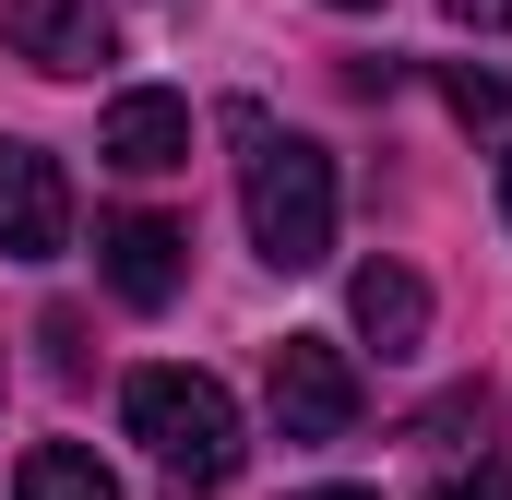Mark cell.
<instances>
[{"instance_id":"obj_6","label":"cell","mask_w":512,"mask_h":500,"mask_svg":"<svg viewBox=\"0 0 512 500\" xmlns=\"http://www.w3.org/2000/svg\"><path fill=\"white\" fill-rule=\"evenodd\" d=\"M0 36H12V60H36L48 84H84V72L108 60V12H96V0H12Z\"/></svg>"},{"instance_id":"obj_2","label":"cell","mask_w":512,"mask_h":500,"mask_svg":"<svg viewBox=\"0 0 512 500\" xmlns=\"http://www.w3.org/2000/svg\"><path fill=\"white\" fill-rule=\"evenodd\" d=\"M120 429L167 465V489H227L239 477V393L215 370H131Z\"/></svg>"},{"instance_id":"obj_14","label":"cell","mask_w":512,"mask_h":500,"mask_svg":"<svg viewBox=\"0 0 512 500\" xmlns=\"http://www.w3.org/2000/svg\"><path fill=\"white\" fill-rule=\"evenodd\" d=\"M334 12H382V0H334Z\"/></svg>"},{"instance_id":"obj_7","label":"cell","mask_w":512,"mask_h":500,"mask_svg":"<svg viewBox=\"0 0 512 500\" xmlns=\"http://www.w3.org/2000/svg\"><path fill=\"white\" fill-rule=\"evenodd\" d=\"M96 155L131 167V179H167V167H191V108L167 84H131L120 108H108V131H96Z\"/></svg>"},{"instance_id":"obj_1","label":"cell","mask_w":512,"mask_h":500,"mask_svg":"<svg viewBox=\"0 0 512 500\" xmlns=\"http://www.w3.org/2000/svg\"><path fill=\"white\" fill-rule=\"evenodd\" d=\"M227 131H239V215H251V250L274 274L334 262V155L298 143V131H274L262 108H227Z\"/></svg>"},{"instance_id":"obj_10","label":"cell","mask_w":512,"mask_h":500,"mask_svg":"<svg viewBox=\"0 0 512 500\" xmlns=\"http://www.w3.org/2000/svg\"><path fill=\"white\" fill-rule=\"evenodd\" d=\"M429 500H512V465H501V453H477V465L429 477Z\"/></svg>"},{"instance_id":"obj_4","label":"cell","mask_w":512,"mask_h":500,"mask_svg":"<svg viewBox=\"0 0 512 500\" xmlns=\"http://www.w3.org/2000/svg\"><path fill=\"white\" fill-rule=\"evenodd\" d=\"M0 250L12 262H60L72 250V179L48 143H12L0 131Z\"/></svg>"},{"instance_id":"obj_5","label":"cell","mask_w":512,"mask_h":500,"mask_svg":"<svg viewBox=\"0 0 512 500\" xmlns=\"http://www.w3.org/2000/svg\"><path fill=\"white\" fill-rule=\"evenodd\" d=\"M96 274H108L120 310H167L179 274H191V239H179L167 215H108V227H96Z\"/></svg>"},{"instance_id":"obj_3","label":"cell","mask_w":512,"mask_h":500,"mask_svg":"<svg viewBox=\"0 0 512 500\" xmlns=\"http://www.w3.org/2000/svg\"><path fill=\"white\" fill-rule=\"evenodd\" d=\"M358 405H370V393H358V358H346L334 334H286V346H274V429H286V441H346Z\"/></svg>"},{"instance_id":"obj_15","label":"cell","mask_w":512,"mask_h":500,"mask_svg":"<svg viewBox=\"0 0 512 500\" xmlns=\"http://www.w3.org/2000/svg\"><path fill=\"white\" fill-rule=\"evenodd\" d=\"M501 215H512V167H501Z\"/></svg>"},{"instance_id":"obj_8","label":"cell","mask_w":512,"mask_h":500,"mask_svg":"<svg viewBox=\"0 0 512 500\" xmlns=\"http://www.w3.org/2000/svg\"><path fill=\"white\" fill-rule=\"evenodd\" d=\"M346 322H358L382 358H417V346H429V286H417L405 262H358V274H346Z\"/></svg>"},{"instance_id":"obj_11","label":"cell","mask_w":512,"mask_h":500,"mask_svg":"<svg viewBox=\"0 0 512 500\" xmlns=\"http://www.w3.org/2000/svg\"><path fill=\"white\" fill-rule=\"evenodd\" d=\"M453 120H489V131H501L512 120V84H501V72H453Z\"/></svg>"},{"instance_id":"obj_9","label":"cell","mask_w":512,"mask_h":500,"mask_svg":"<svg viewBox=\"0 0 512 500\" xmlns=\"http://www.w3.org/2000/svg\"><path fill=\"white\" fill-rule=\"evenodd\" d=\"M12 500H120V477H108L84 441H36L24 477H12Z\"/></svg>"},{"instance_id":"obj_12","label":"cell","mask_w":512,"mask_h":500,"mask_svg":"<svg viewBox=\"0 0 512 500\" xmlns=\"http://www.w3.org/2000/svg\"><path fill=\"white\" fill-rule=\"evenodd\" d=\"M453 24H512V0H441Z\"/></svg>"},{"instance_id":"obj_13","label":"cell","mask_w":512,"mask_h":500,"mask_svg":"<svg viewBox=\"0 0 512 500\" xmlns=\"http://www.w3.org/2000/svg\"><path fill=\"white\" fill-rule=\"evenodd\" d=\"M298 500H370V489H298Z\"/></svg>"}]
</instances>
